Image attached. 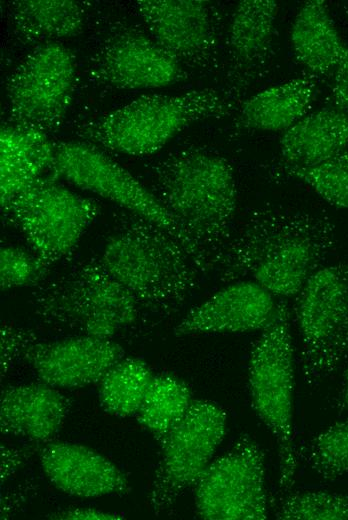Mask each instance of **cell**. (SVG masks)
I'll use <instances>...</instances> for the list:
<instances>
[{
    "label": "cell",
    "mask_w": 348,
    "mask_h": 520,
    "mask_svg": "<svg viewBox=\"0 0 348 520\" xmlns=\"http://www.w3.org/2000/svg\"><path fill=\"white\" fill-rule=\"evenodd\" d=\"M323 214L283 205L254 209L233 233L214 268L224 282L252 280L275 297H296L335 244Z\"/></svg>",
    "instance_id": "1"
},
{
    "label": "cell",
    "mask_w": 348,
    "mask_h": 520,
    "mask_svg": "<svg viewBox=\"0 0 348 520\" xmlns=\"http://www.w3.org/2000/svg\"><path fill=\"white\" fill-rule=\"evenodd\" d=\"M152 192L168 210L203 272L214 268L233 235L238 192L231 163L202 148L174 152L152 167Z\"/></svg>",
    "instance_id": "2"
},
{
    "label": "cell",
    "mask_w": 348,
    "mask_h": 520,
    "mask_svg": "<svg viewBox=\"0 0 348 520\" xmlns=\"http://www.w3.org/2000/svg\"><path fill=\"white\" fill-rule=\"evenodd\" d=\"M97 258L136 297L146 316L177 311L203 274L177 238L129 212L118 219Z\"/></svg>",
    "instance_id": "3"
},
{
    "label": "cell",
    "mask_w": 348,
    "mask_h": 520,
    "mask_svg": "<svg viewBox=\"0 0 348 520\" xmlns=\"http://www.w3.org/2000/svg\"><path fill=\"white\" fill-rule=\"evenodd\" d=\"M31 304L46 325L104 339L133 329L146 316L136 297L98 258L81 260L44 281Z\"/></svg>",
    "instance_id": "4"
},
{
    "label": "cell",
    "mask_w": 348,
    "mask_h": 520,
    "mask_svg": "<svg viewBox=\"0 0 348 520\" xmlns=\"http://www.w3.org/2000/svg\"><path fill=\"white\" fill-rule=\"evenodd\" d=\"M234 104L213 88L144 95L84 123L77 135L97 147L131 156L151 155L190 124L230 115Z\"/></svg>",
    "instance_id": "5"
},
{
    "label": "cell",
    "mask_w": 348,
    "mask_h": 520,
    "mask_svg": "<svg viewBox=\"0 0 348 520\" xmlns=\"http://www.w3.org/2000/svg\"><path fill=\"white\" fill-rule=\"evenodd\" d=\"M294 372L291 314L288 305L280 300L273 320L262 330L251 351L248 388L256 414L277 443L282 493L291 490L297 471Z\"/></svg>",
    "instance_id": "6"
},
{
    "label": "cell",
    "mask_w": 348,
    "mask_h": 520,
    "mask_svg": "<svg viewBox=\"0 0 348 520\" xmlns=\"http://www.w3.org/2000/svg\"><path fill=\"white\" fill-rule=\"evenodd\" d=\"M295 299L301 371L314 385L348 358V261L321 266Z\"/></svg>",
    "instance_id": "7"
},
{
    "label": "cell",
    "mask_w": 348,
    "mask_h": 520,
    "mask_svg": "<svg viewBox=\"0 0 348 520\" xmlns=\"http://www.w3.org/2000/svg\"><path fill=\"white\" fill-rule=\"evenodd\" d=\"M1 209L5 220L19 230L31 250L52 265L75 251L100 206L59 183L50 172Z\"/></svg>",
    "instance_id": "8"
},
{
    "label": "cell",
    "mask_w": 348,
    "mask_h": 520,
    "mask_svg": "<svg viewBox=\"0 0 348 520\" xmlns=\"http://www.w3.org/2000/svg\"><path fill=\"white\" fill-rule=\"evenodd\" d=\"M227 430V414L217 403L193 399L184 417L159 442L160 457L149 490L155 515L168 512L211 463Z\"/></svg>",
    "instance_id": "9"
},
{
    "label": "cell",
    "mask_w": 348,
    "mask_h": 520,
    "mask_svg": "<svg viewBox=\"0 0 348 520\" xmlns=\"http://www.w3.org/2000/svg\"><path fill=\"white\" fill-rule=\"evenodd\" d=\"M76 81V61L70 49L58 42L35 47L6 82L8 124L45 134L63 122Z\"/></svg>",
    "instance_id": "10"
},
{
    "label": "cell",
    "mask_w": 348,
    "mask_h": 520,
    "mask_svg": "<svg viewBox=\"0 0 348 520\" xmlns=\"http://www.w3.org/2000/svg\"><path fill=\"white\" fill-rule=\"evenodd\" d=\"M194 502L202 519L268 518L265 455L250 435H240L228 451L211 461L194 485Z\"/></svg>",
    "instance_id": "11"
},
{
    "label": "cell",
    "mask_w": 348,
    "mask_h": 520,
    "mask_svg": "<svg viewBox=\"0 0 348 520\" xmlns=\"http://www.w3.org/2000/svg\"><path fill=\"white\" fill-rule=\"evenodd\" d=\"M52 172L58 178L66 179L74 186L157 225L183 244L177 224L152 190L100 147L85 141L54 143Z\"/></svg>",
    "instance_id": "12"
},
{
    "label": "cell",
    "mask_w": 348,
    "mask_h": 520,
    "mask_svg": "<svg viewBox=\"0 0 348 520\" xmlns=\"http://www.w3.org/2000/svg\"><path fill=\"white\" fill-rule=\"evenodd\" d=\"M89 77L114 89H152L183 81V65L151 36L130 25L113 28L91 58Z\"/></svg>",
    "instance_id": "13"
},
{
    "label": "cell",
    "mask_w": 348,
    "mask_h": 520,
    "mask_svg": "<svg viewBox=\"0 0 348 520\" xmlns=\"http://www.w3.org/2000/svg\"><path fill=\"white\" fill-rule=\"evenodd\" d=\"M139 16L151 37L182 65L206 68L217 57L218 11L204 0H139Z\"/></svg>",
    "instance_id": "14"
},
{
    "label": "cell",
    "mask_w": 348,
    "mask_h": 520,
    "mask_svg": "<svg viewBox=\"0 0 348 520\" xmlns=\"http://www.w3.org/2000/svg\"><path fill=\"white\" fill-rule=\"evenodd\" d=\"M124 353L113 339L76 335L55 341L37 339L22 360L41 382L57 389H77L99 383Z\"/></svg>",
    "instance_id": "15"
},
{
    "label": "cell",
    "mask_w": 348,
    "mask_h": 520,
    "mask_svg": "<svg viewBox=\"0 0 348 520\" xmlns=\"http://www.w3.org/2000/svg\"><path fill=\"white\" fill-rule=\"evenodd\" d=\"M278 301L252 280L229 282L194 306L174 327L176 337L262 331L273 320Z\"/></svg>",
    "instance_id": "16"
},
{
    "label": "cell",
    "mask_w": 348,
    "mask_h": 520,
    "mask_svg": "<svg viewBox=\"0 0 348 520\" xmlns=\"http://www.w3.org/2000/svg\"><path fill=\"white\" fill-rule=\"evenodd\" d=\"M278 8L274 0H242L235 6L227 33L230 99L242 97L269 66Z\"/></svg>",
    "instance_id": "17"
},
{
    "label": "cell",
    "mask_w": 348,
    "mask_h": 520,
    "mask_svg": "<svg viewBox=\"0 0 348 520\" xmlns=\"http://www.w3.org/2000/svg\"><path fill=\"white\" fill-rule=\"evenodd\" d=\"M48 480L65 494L98 498L124 494L129 483L124 472L97 451L72 442L48 441L39 450Z\"/></svg>",
    "instance_id": "18"
},
{
    "label": "cell",
    "mask_w": 348,
    "mask_h": 520,
    "mask_svg": "<svg viewBox=\"0 0 348 520\" xmlns=\"http://www.w3.org/2000/svg\"><path fill=\"white\" fill-rule=\"evenodd\" d=\"M70 406L65 395L43 382L6 386L0 397L1 433L46 443L62 427Z\"/></svg>",
    "instance_id": "19"
},
{
    "label": "cell",
    "mask_w": 348,
    "mask_h": 520,
    "mask_svg": "<svg viewBox=\"0 0 348 520\" xmlns=\"http://www.w3.org/2000/svg\"><path fill=\"white\" fill-rule=\"evenodd\" d=\"M347 150L348 115L337 107L309 112L279 141L282 169L312 166Z\"/></svg>",
    "instance_id": "20"
},
{
    "label": "cell",
    "mask_w": 348,
    "mask_h": 520,
    "mask_svg": "<svg viewBox=\"0 0 348 520\" xmlns=\"http://www.w3.org/2000/svg\"><path fill=\"white\" fill-rule=\"evenodd\" d=\"M54 143L47 134L5 123L0 132L1 206L52 172Z\"/></svg>",
    "instance_id": "21"
},
{
    "label": "cell",
    "mask_w": 348,
    "mask_h": 520,
    "mask_svg": "<svg viewBox=\"0 0 348 520\" xmlns=\"http://www.w3.org/2000/svg\"><path fill=\"white\" fill-rule=\"evenodd\" d=\"M317 90L312 76L272 85L245 100L235 126L251 131H286L309 113Z\"/></svg>",
    "instance_id": "22"
},
{
    "label": "cell",
    "mask_w": 348,
    "mask_h": 520,
    "mask_svg": "<svg viewBox=\"0 0 348 520\" xmlns=\"http://www.w3.org/2000/svg\"><path fill=\"white\" fill-rule=\"evenodd\" d=\"M290 38L297 60L314 78L333 75L348 51L324 0H308L301 5Z\"/></svg>",
    "instance_id": "23"
},
{
    "label": "cell",
    "mask_w": 348,
    "mask_h": 520,
    "mask_svg": "<svg viewBox=\"0 0 348 520\" xmlns=\"http://www.w3.org/2000/svg\"><path fill=\"white\" fill-rule=\"evenodd\" d=\"M12 25L26 42H56L79 35L85 10L74 0H17L10 6Z\"/></svg>",
    "instance_id": "24"
},
{
    "label": "cell",
    "mask_w": 348,
    "mask_h": 520,
    "mask_svg": "<svg viewBox=\"0 0 348 520\" xmlns=\"http://www.w3.org/2000/svg\"><path fill=\"white\" fill-rule=\"evenodd\" d=\"M154 376L144 360L123 357L99 381L100 405L118 417L136 415Z\"/></svg>",
    "instance_id": "25"
},
{
    "label": "cell",
    "mask_w": 348,
    "mask_h": 520,
    "mask_svg": "<svg viewBox=\"0 0 348 520\" xmlns=\"http://www.w3.org/2000/svg\"><path fill=\"white\" fill-rule=\"evenodd\" d=\"M192 401L190 387L183 380L155 375L135 416L159 443L184 417Z\"/></svg>",
    "instance_id": "26"
},
{
    "label": "cell",
    "mask_w": 348,
    "mask_h": 520,
    "mask_svg": "<svg viewBox=\"0 0 348 520\" xmlns=\"http://www.w3.org/2000/svg\"><path fill=\"white\" fill-rule=\"evenodd\" d=\"M276 508L282 520H348V496L326 490L286 492Z\"/></svg>",
    "instance_id": "27"
},
{
    "label": "cell",
    "mask_w": 348,
    "mask_h": 520,
    "mask_svg": "<svg viewBox=\"0 0 348 520\" xmlns=\"http://www.w3.org/2000/svg\"><path fill=\"white\" fill-rule=\"evenodd\" d=\"M305 460L324 480L348 473V417L317 434L305 448Z\"/></svg>",
    "instance_id": "28"
},
{
    "label": "cell",
    "mask_w": 348,
    "mask_h": 520,
    "mask_svg": "<svg viewBox=\"0 0 348 520\" xmlns=\"http://www.w3.org/2000/svg\"><path fill=\"white\" fill-rule=\"evenodd\" d=\"M330 205L348 208V150L324 162L299 168H284Z\"/></svg>",
    "instance_id": "29"
},
{
    "label": "cell",
    "mask_w": 348,
    "mask_h": 520,
    "mask_svg": "<svg viewBox=\"0 0 348 520\" xmlns=\"http://www.w3.org/2000/svg\"><path fill=\"white\" fill-rule=\"evenodd\" d=\"M50 264L35 252L15 245L0 249V287L8 291L22 287H38L48 273Z\"/></svg>",
    "instance_id": "30"
},
{
    "label": "cell",
    "mask_w": 348,
    "mask_h": 520,
    "mask_svg": "<svg viewBox=\"0 0 348 520\" xmlns=\"http://www.w3.org/2000/svg\"><path fill=\"white\" fill-rule=\"evenodd\" d=\"M37 336L27 329L8 323L1 326V376H5L16 361L22 359L28 346L36 341Z\"/></svg>",
    "instance_id": "31"
},
{
    "label": "cell",
    "mask_w": 348,
    "mask_h": 520,
    "mask_svg": "<svg viewBox=\"0 0 348 520\" xmlns=\"http://www.w3.org/2000/svg\"><path fill=\"white\" fill-rule=\"evenodd\" d=\"M332 76V96L335 105L348 115V51Z\"/></svg>",
    "instance_id": "32"
},
{
    "label": "cell",
    "mask_w": 348,
    "mask_h": 520,
    "mask_svg": "<svg viewBox=\"0 0 348 520\" xmlns=\"http://www.w3.org/2000/svg\"><path fill=\"white\" fill-rule=\"evenodd\" d=\"M51 519L61 520H116L123 519V515L96 508L75 507L51 513Z\"/></svg>",
    "instance_id": "33"
},
{
    "label": "cell",
    "mask_w": 348,
    "mask_h": 520,
    "mask_svg": "<svg viewBox=\"0 0 348 520\" xmlns=\"http://www.w3.org/2000/svg\"><path fill=\"white\" fill-rule=\"evenodd\" d=\"M30 451L7 446H1V482L4 484L24 465L29 458Z\"/></svg>",
    "instance_id": "34"
},
{
    "label": "cell",
    "mask_w": 348,
    "mask_h": 520,
    "mask_svg": "<svg viewBox=\"0 0 348 520\" xmlns=\"http://www.w3.org/2000/svg\"><path fill=\"white\" fill-rule=\"evenodd\" d=\"M340 404L348 410V365L343 371L342 374V385L340 391Z\"/></svg>",
    "instance_id": "35"
},
{
    "label": "cell",
    "mask_w": 348,
    "mask_h": 520,
    "mask_svg": "<svg viewBox=\"0 0 348 520\" xmlns=\"http://www.w3.org/2000/svg\"><path fill=\"white\" fill-rule=\"evenodd\" d=\"M344 13L348 19V4L344 5Z\"/></svg>",
    "instance_id": "36"
}]
</instances>
